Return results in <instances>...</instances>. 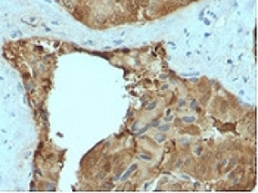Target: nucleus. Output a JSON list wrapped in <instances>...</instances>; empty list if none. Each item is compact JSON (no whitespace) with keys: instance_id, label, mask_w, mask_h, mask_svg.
<instances>
[{"instance_id":"nucleus-4","label":"nucleus","mask_w":258,"mask_h":193,"mask_svg":"<svg viewBox=\"0 0 258 193\" xmlns=\"http://www.w3.org/2000/svg\"><path fill=\"white\" fill-rule=\"evenodd\" d=\"M96 19H97V22H100V24H103V22H106V18H105V16H102V15H99V16H97V18H96Z\"/></svg>"},{"instance_id":"nucleus-2","label":"nucleus","mask_w":258,"mask_h":193,"mask_svg":"<svg viewBox=\"0 0 258 193\" xmlns=\"http://www.w3.org/2000/svg\"><path fill=\"white\" fill-rule=\"evenodd\" d=\"M111 22H112V24H119V22H123V16H121V13L114 12L112 15H111Z\"/></svg>"},{"instance_id":"nucleus-7","label":"nucleus","mask_w":258,"mask_h":193,"mask_svg":"<svg viewBox=\"0 0 258 193\" xmlns=\"http://www.w3.org/2000/svg\"><path fill=\"white\" fill-rule=\"evenodd\" d=\"M152 108H155V103H149V106H148V109H152Z\"/></svg>"},{"instance_id":"nucleus-5","label":"nucleus","mask_w":258,"mask_h":193,"mask_svg":"<svg viewBox=\"0 0 258 193\" xmlns=\"http://www.w3.org/2000/svg\"><path fill=\"white\" fill-rule=\"evenodd\" d=\"M64 3H65L66 7H70V9L72 7V0H64Z\"/></svg>"},{"instance_id":"nucleus-3","label":"nucleus","mask_w":258,"mask_h":193,"mask_svg":"<svg viewBox=\"0 0 258 193\" xmlns=\"http://www.w3.org/2000/svg\"><path fill=\"white\" fill-rule=\"evenodd\" d=\"M111 168H112V164H111V162H106L105 165H103V171H105V172H109Z\"/></svg>"},{"instance_id":"nucleus-6","label":"nucleus","mask_w":258,"mask_h":193,"mask_svg":"<svg viewBox=\"0 0 258 193\" xmlns=\"http://www.w3.org/2000/svg\"><path fill=\"white\" fill-rule=\"evenodd\" d=\"M137 2V5H140V6H146L148 5V0H136Z\"/></svg>"},{"instance_id":"nucleus-8","label":"nucleus","mask_w":258,"mask_h":193,"mask_svg":"<svg viewBox=\"0 0 258 193\" xmlns=\"http://www.w3.org/2000/svg\"><path fill=\"white\" fill-rule=\"evenodd\" d=\"M115 2H117V3H124L125 0H115Z\"/></svg>"},{"instance_id":"nucleus-1","label":"nucleus","mask_w":258,"mask_h":193,"mask_svg":"<svg viewBox=\"0 0 258 193\" xmlns=\"http://www.w3.org/2000/svg\"><path fill=\"white\" fill-rule=\"evenodd\" d=\"M125 7H127L128 12H136V9H137V2H136V0H128L127 5H125Z\"/></svg>"}]
</instances>
